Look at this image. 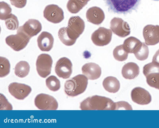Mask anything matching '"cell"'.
Listing matches in <instances>:
<instances>
[{
    "mask_svg": "<svg viewBox=\"0 0 159 128\" xmlns=\"http://www.w3.org/2000/svg\"><path fill=\"white\" fill-rule=\"evenodd\" d=\"M79 1L84 3L87 4L88 2L90 0H78Z\"/></svg>",
    "mask_w": 159,
    "mask_h": 128,
    "instance_id": "obj_37",
    "label": "cell"
},
{
    "mask_svg": "<svg viewBox=\"0 0 159 128\" xmlns=\"http://www.w3.org/2000/svg\"><path fill=\"white\" fill-rule=\"evenodd\" d=\"M52 62L48 54H42L38 56L36 63V70L41 77L46 78L51 73Z\"/></svg>",
    "mask_w": 159,
    "mask_h": 128,
    "instance_id": "obj_6",
    "label": "cell"
},
{
    "mask_svg": "<svg viewBox=\"0 0 159 128\" xmlns=\"http://www.w3.org/2000/svg\"><path fill=\"white\" fill-rule=\"evenodd\" d=\"M58 36L61 41L65 45L71 46L75 44L76 41L72 39L67 31V27L61 28L58 32Z\"/></svg>",
    "mask_w": 159,
    "mask_h": 128,
    "instance_id": "obj_24",
    "label": "cell"
},
{
    "mask_svg": "<svg viewBox=\"0 0 159 128\" xmlns=\"http://www.w3.org/2000/svg\"><path fill=\"white\" fill-rule=\"evenodd\" d=\"M102 84L104 88L110 93H115L120 88V83L115 77L109 76L104 80Z\"/></svg>",
    "mask_w": 159,
    "mask_h": 128,
    "instance_id": "obj_20",
    "label": "cell"
},
{
    "mask_svg": "<svg viewBox=\"0 0 159 128\" xmlns=\"http://www.w3.org/2000/svg\"><path fill=\"white\" fill-rule=\"evenodd\" d=\"M112 36L111 30L101 27L92 34L91 39L96 45L103 46L108 45L111 42Z\"/></svg>",
    "mask_w": 159,
    "mask_h": 128,
    "instance_id": "obj_8",
    "label": "cell"
},
{
    "mask_svg": "<svg viewBox=\"0 0 159 128\" xmlns=\"http://www.w3.org/2000/svg\"><path fill=\"white\" fill-rule=\"evenodd\" d=\"M12 106L8 101L4 95L0 94V110H12Z\"/></svg>",
    "mask_w": 159,
    "mask_h": 128,
    "instance_id": "obj_33",
    "label": "cell"
},
{
    "mask_svg": "<svg viewBox=\"0 0 159 128\" xmlns=\"http://www.w3.org/2000/svg\"><path fill=\"white\" fill-rule=\"evenodd\" d=\"M131 95L133 101L139 104H147L151 101V96L149 92L141 87L134 88L131 91Z\"/></svg>",
    "mask_w": 159,
    "mask_h": 128,
    "instance_id": "obj_15",
    "label": "cell"
},
{
    "mask_svg": "<svg viewBox=\"0 0 159 128\" xmlns=\"http://www.w3.org/2000/svg\"><path fill=\"white\" fill-rule=\"evenodd\" d=\"M9 92L16 99L23 100L27 97L31 92V87L27 85L13 82L10 84L8 86Z\"/></svg>",
    "mask_w": 159,
    "mask_h": 128,
    "instance_id": "obj_11",
    "label": "cell"
},
{
    "mask_svg": "<svg viewBox=\"0 0 159 128\" xmlns=\"http://www.w3.org/2000/svg\"><path fill=\"white\" fill-rule=\"evenodd\" d=\"M87 78L84 75L79 74L66 81L64 91L68 96L74 97L83 93L88 84Z\"/></svg>",
    "mask_w": 159,
    "mask_h": 128,
    "instance_id": "obj_3",
    "label": "cell"
},
{
    "mask_svg": "<svg viewBox=\"0 0 159 128\" xmlns=\"http://www.w3.org/2000/svg\"><path fill=\"white\" fill-rule=\"evenodd\" d=\"M30 38L22 32L17 29V33L6 37V44L14 50L20 51L25 48L29 42Z\"/></svg>",
    "mask_w": 159,
    "mask_h": 128,
    "instance_id": "obj_4",
    "label": "cell"
},
{
    "mask_svg": "<svg viewBox=\"0 0 159 128\" xmlns=\"http://www.w3.org/2000/svg\"><path fill=\"white\" fill-rule=\"evenodd\" d=\"M72 63L69 59L62 57L56 63L55 68V73L60 77L68 78L72 73Z\"/></svg>",
    "mask_w": 159,
    "mask_h": 128,
    "instance_id": "obj_12",
    "label": "cell"
},
{
    "mask_svg": "<svg viewBox=\"0 0 159 128\" xmlns=\"http://www.w3.org/2000/svg\"><path fill=\"white\" fill-rule=\"evenodd\" d=\"M128 53L124 48L123 45L116 46L113 51V55L115 59L119 61H122L126 60Z\"/></svg>",
    "mask_w": 159,
    "mask_h": 128,
    "instance_id": "obj_26",
    "label": "cell"
},
{
    "mask_svg": "<svg viewBox=\"0 0 159 128\" xmlns=\"http://www.w3.org/2000/svg\"><path fill=\"white\" fill-rule=\"evenodd\" d=\"M143 36L147 45H154L159 42V25L148 24L143 30Z\"/></svg>",
    "mask_w": 159,
    "mask_h": 128,
    "instance_id": "obj_13",
    "label": "cell"
},
{
    "mask_svg": "<svg viewBox=\"0 0 159 128\" xmlns=\"http://www.w3.org/2000/svg\"><path fill=\"white\" fill-rule=\"evenodd\" d=\"M80 107L82 110H115V104L110 98L95 95L84 99Z\"/></svg>",
    "mask_w": 159,
    "mask_h": 128,
    "instance_id": "obj_1",
    "label": "cell"
},
{
    "mask_svg": "<svg viewBox=\"0 0 159 128\" xmlns=\"http://www.w3.org/2000/svg\"><path fill=\"white\" fill-rule=\"evenodd\" d=\"M110 28L114 34L120 37H125L130 33L128 23L120 18L114 17L111 20Z\"/></svg>",
    "mask_w": 159,
    "mask_h": 128,
    "instance_id": "obj_10",
    "label": "cell"
},
{
    "mask_svg": "<svg viewBox=\"0 0 159 128\" xmlns=\"http://www.w3.org/2000/svg\"><path fill=\"white\" fill-rule=\"evenodd\" d=\"M146 77L147 82L149 86L159 90V73H152Z\"/></svg>",
    "mask_w": 159,
    "mask_h": 128,
    "instance_id": "obj_32",
    "label": "cell"
},
{
    "mask_svg": "<svg viewBox=\"0 0 159 128\" xmlns=\"http://www.w3.org/2000/svg\"><path fill=\"white\" fill-rule=\"evenodd\" d=\"M109 11L119 14H126L136 10L141 0H104Z\"/></svg>",
    "mask_w": 159,
    "mask_h": 128,
    "instance_id": "obj_2",
    "label": "cell"
},
{
    "mask_svg": "<svg viewBox=\"0 0 159 128\" xmlns=\"http://www.w3.org/2000/svg\"><path fill=\"white\" fill-rule=\"evenodd\" d=\"M87 4L78 0H69L67 4L66 7L70 12L76 14L78 12Z\"/></svg>",
    "mask_w": 159,
    "mask_h": 128,
    "instance_id": "obj_25",
    "label": "cell"
},
{
    "mask_svg": "<svg viewBox=\"0 0 159 128\" xmlns=\"http://www.w3.org/2000/svg\"><path fill=\"white\" fill-rule=\"evenodd\" d=\"M139 68L138 65L132 62L125 64L123 66L121 73L124 77L126 79H132L139 74Z\"/></svg>",
    "mask_w": 159,
    "mask_h": 128,
    "instance_id": "obj_19",
    "label": "cell"
},
{
    "mask_svg": "<svg viewBox=\"0 0 159 128\" xmlns=\"http://www.w3.org/2000/svg\"><path fill=\"white\" fill-rule=\"evenodd\" d=\"M54 38L50 33L45 31L42 32L37 38V43L40 49L43 51H48L53 47Z\"/></svg>",
    "mask_w": 159,
    "mask_h": 128,
    "instance_id": "obj_18",
    "label": "cell"
},
{
    "mask_svg": "<svg viewBox=\"0 0 159 128\" xmlns=\"http://www.w3.org/2000/svg\"><path fill=\"white\" fill-rule=\"evenodd\" d=\"M84 28L85 23L83 20L78 16H72L69 20L67 31L70 37L76 41Z\"/></svg>",
    "mask_w": 159,
    "mask_h": 128,
    "instance_id": "obj_5",
    "label": "cell"
},
{
    "mask_svg": "<svg viewBox=\"0 0 159 128\" xmlns=\"http://www.w3.org/2000/svg\"><path fill=\"white\" fill-rule=\"evenodd\" d=\"M115 110L125 109L127 110H132L131 106L127 102L121 101L115 103Z\"/></svg>",
    "mask_w": 159,
    "mask_h": 128,
    "instance_id": "obj_34",
    "label": "cell"
},
{
    "mask_svg": "<svg viewBox=\"0 0 159 128\" xmlns=\"http://www.w3.org/2000/svg\"><path fill=\"white\" fill-rule=\"evenodd\" d=\"M34 104L39 109L43 110H56L58 107L57 102L54 97L43 93L36 96Z\"/></svg>",
    "mask_w": 159,
    "mask_h": 128,
    "instance_id": "obj_7",
    "label": "cell"
},
{
    "mask_svg": "<svg viewBox=\"0 0 159 128\" xmlns=\"http://www.w3.org/2000/svg\"><path fill=\"white\" fill-rule=\"evenodd\" d=\"M45 82L47 86L51 91H56L60 89V81L55 76H49L46 79Z\"/></svg>",
    "mask_w": 159,
    "mask_h": 128,
    "instance_id": "obj_27",
    "label": "cell"
},
{
    "mask_svg": "<svg viewBox=\"0 0 159 128\" xmlns=\"http://www.w3.org/2000/svg\"><path fill=\"white\" fill-rule=\"evenodd\" d=\"M143 73L145 77L154 73H159V64L154 62L145 65L143 68Z\"/></svg>",
    "mask_w": 159,
    "mask_h": 128,
    "instance_id": "obj_31",
    "label": "cell"
},
{
    "mask_svg": "<svg viewBox=\"0 0 159 128\" xmlns=\"http://www.w3.org/2000/svg\"><path fill=\"white\" fill-rule=\"evenodd\" d=\"M44 17L49 21L54 24L61 22L64 19L62 9L55 4L47 5L43 11Z\"/></svg>",
    "mask_w": 159,
    "mask_h": 128,
    "instance_id": "obj_9",
    "label": "cell"
},
{
    "mask_svg": "<svg viewBox=\"0 0 159 128\" xmlns=\"http://www.w3.org/2000/svg\"><path fill=\"white\" fill-rule=\"evenodd\" d=\"M149 53L148 48L144 42H141L133 53L138 60L142 61L148 58Z\"/></svg>",
    "mask_w": 159,
    "mask_h": 128,
    "instance_id": "obj_23",
    "label": "cell"
},
{
    "mask_svg": "<svg viewBox=\"0 0 159 128\" xmlns=\"http://www.w3.org/2000/svg\"><path fill=\"white\" fill-rule=\"evenodd\" d=\"M42 29L41 24L39 20L30 19L26 21L23 26H20L18 29L31 38L39 33Z\"/></svg>",
    "mask_w": 159,
    "mask_h": 128,
    "instance_id": "obj_14",
    "label": "cell"
},
{
    "mask_svg": "<svg viewBox=\"0 0 159 128\" xmlns=\"http://www.w3.org/2000/svg\"><path fill=\"white\" fill-rule=\"evenodd\" d=\"M152 62L159 64V49H158L154 55Z\"/></svg>",
    "mask_w": 159,
    "mask_h": 128,
    "instance_id": "obj_36",
    "label": "cell"
},
{
    "mask_svg": "<svg viewBox=\"0 0 159 128\" xmlns=\"http://www.w3.org/2000/svg\"><path fill=\"white\" fill-rule=\"evenodd\" d=\"M86 17L89 22L96 25L102 23L105 17L103 11L100 8L95 6L87 10Z\"/></svg>",
    "mask_w": 159,
    "mask_h": 128,
    "instance_id": "obj_16",
    "label": "cell"
},
{
    "mask_svg": "<svg viewBox=\"0 0 159 128\" xmlns=\"http://www.w3.org/2000/svg\"><path fill=\"white\" fill-rule=\"evenodd\" d=\"M0 77H4L8 75L10 72V64L6 58L0 57Z\"/></svg>",
    "mask_w": 159,
    "mask_h": 128,
    "instance_id": "obj_28",
    "label": "cell"
},
{
    "mask_svg": "<svg viewBox=\"0 0 159 128\" xmlns=\"http://www.w3.org/2000/svg\"><path fill=\"white\" fill-rule=\"evenodd\" d=\"M5 20L6 26L8 29L14 30L18 28L19 22L17 18L14 14H11Z\"/></svg>",
    "mask_w": 159,
    "mask_h": 128,
    "instance_id": "obj_30",
    "label": "cell"
},
{
    "mask_svg": "<svg viewBox=\"0 0 159 128\" xmlns=\"http://www.w3.org/2000/svg\"><path fill=\"white\" fill-rule=\"evenodd\" d=\"M10 6L6 2L2 1L0 2V19L5 20L10 15L11 12Z\"/></svg>",
    "mask_w": 159,
    "mask_h": 128,
    "instance_id": "obj_29",
    "label": "cell"
},
{
    "mask_svg": "<svg viewBox=\"0 0 159 128\" xmlns=\"http://www.w3.org/2000/svg\"><path fill=\"white\" fill-rule=\"evenodd\" d=\"M12 5L18 8H22L26 5L27 0H10Z\"/></svg>",
    "mask_w": 159,
    "mask_h": 128,
    "instance_id": "obj_35",
    "label": "cell"
},
{
    "mask_svg": "<svg viewBox=\"0 0 159 128\" xmlns=\"http://www.w3.org/2000/svg\"><path fill=\"white\" fill-rule=\"evenodd\" d=\"M30 71V66L29 63L25 61L18 62L15 68V73L17 77L23 78L26 76Z\"/></svg>",
    "mask_w": 159,
    "mask_h": 128,
    "instance_id": "obj_21",
    "label": "cell"
},
{
    "mask_svg": "<svg viewBox=\"0 0 159 128\" xmlns=\"http://www.w3.org/2000/svg\"><path fill=\"white\" fill-rule=\"evenodd\" d=\"M83 74L88 79L93 80L99 78L101 74L100 67L94 63H89L84 64L82 68Z\"/></svg>",
    "mask_w": 159,
    "mask_h": 128,
    "instance_id": "obj_17",
    "label": "cell"
},
{
    "mask_svg": "<svg viewBox=\"0 0 159 128\" xmlns=\"http://www.w3.org/2000/svg\"><path fill=\"white\" fill-rule=\"evenodd\" d=\"M152 0L155 1H159V0Z\"/></svg>",
    "mask_w": 159,
    "mask_h": 128,
    "instance_id": "obj_38",
    "label": "cell"
},
{
    "mask_svg": "<svg viewBox=\"0 0 159 128\" xmlns=\"http://www.w3.org/2000/svg\"><path fill=\"white\" fill-rule=\"evenodd\" d=\"M141 42L137 38L131 36L125 39L122 45L124 49L128 53H133Z\"/></svg>",
    "mask_w": 159,
    "mask_h": 128,
    "instance_id": "obj_22",
    "label": "cell"
}]
</instances>
